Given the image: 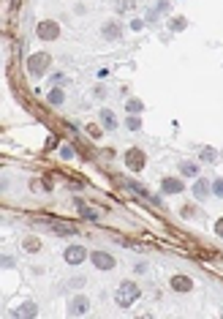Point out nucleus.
<instances>
[{
	"label": "nucleus",
	"instance_id": "nucleus-1",
	"mask_svg": "<svg viewBox=\"0 0 223 319\" xmlns=\"http://www.w3.org/2000/svg\"><path fill=\"white\" fill-rule=\"evenodd\" d=\"M114 300H117V305H123V308L133 305L136 300H139V286L133 284V281H123V284L117 286V295H114Z\"/></svg>",
	"mask_w": 223,
	"mask_h": 319
},
{
	"label": "nucleus",
	"instance_id": "nucleus-2",
	"mask_svg": "<svg viewBox=\"0 0 223 319\" xmlns=\"http://www.w3.org/2000/svg\"><path fill=\"white\" fill-rule=\"evenodd\" d=\"M38 38H44V41H55V38H60V25L57 22H52V19H44V22H38Z\"/></svg>",
	"mask_w": 223,
	"mask_h": 319
},
{
	"label": "nucleus",
	"instance_id": "nucleus-3",
	"mask_svg": "<svg viewBox=\"0 0 223 319\" xmlns=\"http://www.w3.org/2000/svg\"><path fill=\"white\" fill-rule=\"evenodd\" d=\"M49 63H52V57L41 52V55H33V57L28 60V69H30V74H33V76H41V74H47Z\"/></svg>",
	"mask_w": 223,
	"mask_h": 319
},
{
	"label": "nucleus",
	"instance_id": "nucleus-4",
	"mask_svg": "<svg viewBox=\"0 0 223 319\" xmlns=\"http://www.w3.org/2000/svg\"><path fill=\"white\" fill-rule=\"evenodd\" d=\"M126 167L133 169V172L144 169V153H142L139 147H131V150L126 153Z\"/></svg>",
	"mask_w": 223,
	"mask_h": 319
},
{
	"label": "nucleus",
	"instance_id": "nucleus-5",
	"mask_svg": "<svg viewBox=\"0 0 223 319\" xmlns=\"http://www.w3.org/2000/svg\"><path fill=\"white\" fill-rule=\"evenodd\" d=\"M90 259L98 270H112L114 267V257H109L106 251H96V254H90Z\"/></svg>",
	"mask_w": 223,
	"mask_h": 319
},
{
	"label": "nucleus",
	"instance_id": "nucleus-6",
	"mask_svg": "<svg viewBox=\"0 0 223 319\" xmlns=\"http://www.w3.org/2000/svg\"><path fill=\"white\" fill-rule=\"evenodd\" d=\"M87 259V251L82 248V246H68L65 248V262L68 265H79V262H84Z\"/></svg>",
	"mask_w": 223,
	"mask_h": 319
},
{
	"label": "nucleus",
	"instance_id": "nucleus-7",
	"mask_svg": "<svg viewBox=\"0 0 223 319\" xmlns=\"http://www.w3.org/2000/svg\"><path fill=\"white\" fill-rule=\"evenodd\" d=\"M87 308H90V303H87V298H84V295H77V298L71 300V305H68V311L74 314V317H79V314H84Z\"/></svg>",
	"mask_w": 223,
	"mask_h": 319
},
{
	"label": "nucleus",
	"instance_id": "nucleus-8",
	"mask_svg": "<svg viewBox=\"0 0 223 319\" xmlns=\"http://www.w3.org/2000/svg\"><path fill=\"white\" fill-rule=\"evenodd\" d=\"M191 286H193V281H191L188 276H175L172 278V289L175 292H191Z\"/></svg>",
	"mask_w": 223,
	"mask_h": 319
},
{
	"label": "nucleus",
	"instance_id": "nucleus-9",
	"mask_svg": "<svg viewBox=\"0 0 223 319\" xmlns=\"http://www.w3.org/2000/svg\"><path fill=\"white\" fill-rule=\"evenodd\" d=\"M160 188H163L166 194H180V191H182V180H177V177H163Z\"/></svg>",
	"mask_w": 223,
	"mask_h": 319
},
{
	"label": "nucleus",
	"instance_id": "nucleus-10",
	"mask_svg": "<svg viewBox=\"0 0 223 319\" xmlns=\"http://www.w3.org/2000/svg\"><path fill=\"white\" fill-rule=\"evenodd\" d=\"M180 172L185 175V177H199V164H193V161H182Z\"/></svg>",
	"mask_w": 223,
	"mask_h": 319
},
{
	"label": "nucleus",
	"instance_id": "nucleus-11",
	"mask_svg": "<svg viewBox=\"0 0 223 319\" xmlns=\"http://www.w3.org/2000/svg\"><path fill=\"white\" fill-rule=\"evenodd\" d=\"M104 38H112V41L120 38V25H117V22H106V25H104Z\"/></svg>",
	"mask_w": 223,
	"mask_h": 319
},
{
	"label": "nucleus",
	"instance_id": "nucleus-12",
	"mask_svg": "<svg viewBox=\"0 0 223 319\" xmlns=\"http://www.w3.org/2000/svg\"><path fill=\"white\" fill-rule=\"evenodd\" d=\"M101 123L106 128H117V118H114V112L112 109H101Z\"/></svg>",
	"mask_w": 223,
	"mask_h": 319
},
{
	"label": "nucleus",
	"instance_id": "nucleus-13",
	"mask_svg": "<svg viewBox=\"0 0 223 319\" xmlns=\"http://www.w3.org/2000/svg\"><path fill=\"white\" fill-rule=\"evenodd\" d=\"M193 194H196V199H204V196L209 194V183L207 180H196L193 183Z\"/></svg>",
	"mask_w": 223,
	"mask_h": 319
},
{
	"label": "nucleus",
	"instance_id": "nucleus-14",
	"mask_svg": "<svg viewBox=\"0 0 223 319\" xmlns=\"http://www.w3.org/2000/svg\"><path fill=\"white\" fill-rule=\"evenodd\" d=\"M112 3H114L117 11H131V8L136 6V0H112Z\"/></svg>",
	"mask_w": 223,
	"mask_h": 319
},
{
	"label": "nucleus",
	"instance_id": "nucleus-15",
	"mask_svg": "<svg viewBox=\"0 0 223 319\" xmlns=\"http://www.w3.org/2000/svg\"><path fill=\"white\" fill-rule=\"evenodd\" d=\"M52 229L60 232V235H77V229L71 227V224H52Z\"/></svg>",
	"mask_w": 223,
	"mask_h": 319
},
{
	"label": "nucleus",
	"instance_id": "nucleus-16",
	"mask_svg": "<svg viewBox=\"0 0 223 319\" xmlns=\"http://www.w3.org/2000/svg\"><path fill=\"white\" fill-rule=\"evenodd\" d=\"M33 314H35V305L28 303V305H22V308H16L14 317H33Z\"/></svg>",
	"mask_w": 223,
	"mask_h": 319
},
{
	"label": "nucleus",
	"instance_id": "nucleus-17",
	"mask_svg": "<svg viewBox=\"0 0 223 319\" xmlns=\"http://www.w3.org/2000/svg\"><path fill=\"white\" fill-rule=\"evenodd\" d=\"M49 101H52V104H63V90H60V88H55V90L49 93Z\"/></svg>",
	"mask_w": 223,
	"mask_h": 319
},
{
	"label": "nucleus",
	"instance_id": "nucleus-18",
	"mask_svg": "<svg viewBox=\"0 0 223 319\" xmlns=\"http://www.w3.org/2000/svg\"><path fill=\"white\" fill-rule=\"evenodd\" d=\"M126 109H128V115H131V112L136 115V112H142V101H136V98H131V101L126 104Z\"/></svg>",
	"mask_w": 223,
	"mask_h": 319
},
{
	"label": "nucleus",
	"instance_id": "nucleus-19",
	"mask_svg": "<svg viewBox=\"0 0 223 319\" xmlns=\"http://www.w3.org/2000/svg\"><path fill=\"white\" fill-rule=\"evenodd\" d=\"M77 208H79V210H82V215H84V218H98V213H93V210H90V208H84L82 202H77Z\"/></svg>",
	"mask_w": 223,
	"mask_h": 319
},
{
	"label": "nucleus",
	"instance_id": "nucleus-20",
	"mask_svg": "<svg viewBox=\"0 0 223 319\" xmlns=\"http://www.w3.org/2000/svg\"><path fill=\"white\" fill-rule=\"evenodd\" d=\"M128 128H131V131H139V128H142V120L139 118H128Z\"/></svg>",
	"mask_w": 223,
	"mask_h": 319
},
{
	"label": "nucleus",
	"instance_id": "nucleus-21",
	"mask_svg": "<svg viewBox=\"0 0 223 319\" xmlns=\"http://www.w3.org/2000/svg\"><path fill=\"white\" fill-rule=\"evenodd\" d=\"M212 191H215L218 196H223V177H218V180L212 183Z\"/></svg>",
	"mask_w": 223,
	"mask_h": 319
},
{
	"label": "nucleus",
	"instance_id": "nucleus-22",
	"mask_svg": "<svg viewBox=\"0 0 223 319\" xmlns=\"http://www.w3.org/2000/svg\"><path fill=\"white\" fill-rule=\"evenodd\" d=\"M128 188H131V191H136V194H139V196H147V191H144V188L139 186V183H128Z\"/></svg>",
	"mask_w": 223,
	"mask_h": 319
},
{
	"label": "nucleus",
	"instance_id": "nucleus-23",
	"mask_svg": "<svg viewBox=\"0 0 223 319\" xmlns=\"http://www.w3.org/2000/svg\"><path fill=\"white\" fill-rule=\"evenodd\" d=\"M202 159H204V161H215V159H218V153H215V150H204V153H202Z\"/></svg>",
	"mask_w": 223,
	"mask_h": 319
},
{
	"label": "nucleus",
	"instance_id": "nucleus-24",
	"mask_svg": "<svg viewBox=\"0 0 223 319\" xmlns=\"http://www.w3.org/2000/svg\"><path fill=\"white\" fill-rule=\"evenodd\" d=\"M182 28H185V19H175L172 22V30H182Z\"/></svg>",
	"mask_w": 223,
	"mask_h": 319
},
{
	"label": "nucleus",
	"instance_id": "nucleus-25",
	"mask_svg": "<svg viewBox=\"0 0 223 319\" xmlns=\"http://www.w3.org/2000/svg\"><path fill=\"white\" fill-rule=\"evenodd\" d=\"M215 232L223 237V218H218V221H215Z\"/></svg>",
	"mask_w": 223,
	"mask_h": 319
},
{
	"label": "nucleus",
	"instance_id": "nucleus-26",
	"mask_svg": "<svg viewBox=\"0 0 223 319\" xmlns=\"http://www.w3.org/2000/svg\"><path fill=\"white\" fill-rule=\"evenodd\" d=\"M193 213H196L193 208H182V215H185V218H191V215H193Z\"/></svg>",
	"mask_w": 223,
	"mask_h": 319
}]
</instances>
